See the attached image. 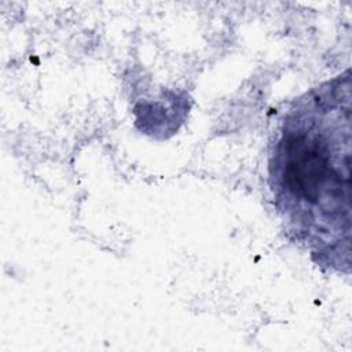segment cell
Listing matches in <instances>:
<instances>
[{
    "instance_id": "6da1fadb",
    "label": "cell",
    "mask_w": 352,
    "mask_h": 352,
    "mask_svg": "<svg viewBox=\"0 0 352 352\" xmlns=\"http://www.w3.org/2000/svg\"><path fill=\"white\" fill-rule=\"evenodd\" d=\"M351 73L300 98L285 114L270 155V182L287 232L312 258L351 264Z\"/></svg>"
}]
</instances>
